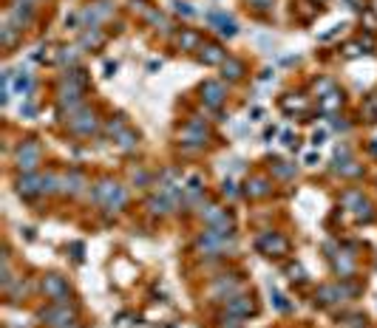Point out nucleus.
Wrapping results in <instances>:
<instances>
[{
	"label": "nucleus",
	"instance_id": "1",
	"mask_svg": "<svg viewBox=\"0 0 377 328\" xmlns=\"http://www.w3.org/2000/svg\"><path fill=\"white\" fill-rule=\"evenodd\" d=\"M37 164H40V145L34 139H28V142H23L17 153V167L20 170H34Z\"/></svg>",
	"mask_w": 377,
	"mask_h": 328
},
{
	"label": "nucleus",
	"instance_id": "2",
	"mask_svg": "<svg viewBox=\"0 0 377 328\" xmlns=\"http://www.w3.org/2000/svg\"><path fill=\"white\" fill-rule=\"evenodd\" d=\"M202 94L204 99L210 105H221V99H224V88L219 85V82H207V85H202Z\"/></svg>",
	"mask_w": 377,
	"mask_h": 328
},
{
	"label": "nucleus",
	"instance_id": "3",
	"mask_svg": "<svg viewBox=\"0 0 377 328\" xmlns=\"http://www.w3.org/2000/svg\"><path fill=\"white\" fill-rule=\"evenodd\" d=\"M258 246H261V249H267V252H287V241H284V238H278V235H267V238H261V241H258Z\"/></svg>",
	"mask_w": 377,
	"mask_h": 328
},
{
	"label": "nucleus",
	"instance_id": "4",
	"mask_svg": "<svg viewBox=\"0 0 377 328\" xmlns=\"http://www.w3.org/2000/svg\"><path fill=\"white\" fill-rule=\"evenodd\" d=\"M43 289H48V292L54 294V297H62V294L68 292V289H65V283H62L60 277L57 275H51V277H45V283H43Z\"/></svg>",
	"mask_w": 377,
	"mask_h": 328
},
{
	"label": "nucleus",
	"instance_id": "5",
	"mask_svg": "<svg viewBox=\"0 0 377 328\" xmlns=\"http://www.w3.org/2000/svg\"><path fill=\"white\" fill-rule=\"evenodd\" d=\"M202 60L207 62V65H216V62H224V51H221L219 45H207L202 51Z\"/></svg>",
	"mask_w": 377,
	"mask_h": 328
},
{
	"label": "nucleus",
	"instance_id": "6",
	"mask_svg": "<svg viewBox=\"0 0 377 328\" xmlns=\"http://www.w3.org/2000/svg\"><path fill=\"white\" fill-rule=\"evenodd\" d=\"M241 74H244V65H241L238 60H227V62H224V77H230V79H238Z\"/></svg>",
	"mask_w": 377,
	"mask_h": 328
},
{
	"label": "nucleus",
	"instance_id": "7",
	"mask_svg": "<svg viewBox=\"0 0 377 328\" xmlns=\"http://www.w3.org/2000/svg\"><path fill=\"white\" fill-rule=\"evenodd\" d=\"M247 192H253V195H264V192H267V181H261V178L250 181V184H247Z\"/></svg>",
	"mask_w": 377,
	"mask_h": 328
},
{
	"label": "nucleus",
	"instance_id": "8",
	"mask_svg": "<svg viewBox=\"0 0 377 328\" xmlns=\"http://www.w3.org/2000/svg\"><path fill=\"white\" fill-rule=\"evenodd\" d=\"M196 43H199V34H193V31H184V37L179 40V45H184V48H190Z\"/></svg>",
	"mask_w": 377,
	"mask_h": 328
},
{
	"label": "nucleus",
	"instance_id": "9",
	"mask_svg": "<svg viewBox=\"0 0 377 328\" xmlns=\"http://www.w3.org/2000/svg\"><path fill=\"white\" fill-rule=\"evenodd\" d=\"M366 113L372 116V122H377L375 119V116H377V99H369V102H366Z\"/></svg>",
	"mask_w": 377,
	"mask_h": 328
},
{
	"label": "nucleus",
	"instance_id": "10",
	"mask_svg": "<svg viewBox=\"0 0 377 328\" xmlns=\"http://www.w3.org/2000/svg\"><path fill=\"white\" fill-rule=\"evenodd\" d=\"M250 3H255V9H270L272 0H250Z\"/></svg>",
	"mask_w": 377,
	"mask_h": 328
}]
</instances>
